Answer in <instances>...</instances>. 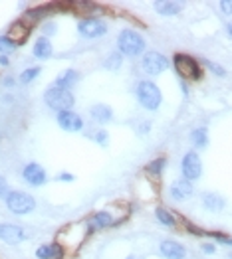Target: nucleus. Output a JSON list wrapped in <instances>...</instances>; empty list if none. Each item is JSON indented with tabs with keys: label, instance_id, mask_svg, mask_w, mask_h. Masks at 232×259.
Segmentation results:
<instances>
[{
	"label": "nucleus",
	"instance_id": "f257e3e1",
	"mask_svg": "<svg viewBox=\"0 0 232 259\" xmlns=\"http://www.w3.org/2000/svg\"><path fill=\"white\" fill-rule=\"evenodd\" d=\"M91 233L89 222L81 220V222H72L68 226H64L58 235H56V243L64 249V251H77L81 247V243L87 239V235Z\"/></svg>",
	"mask_w": 232,
	"mask_h": 259
},
{
	"label": "nucleus",
	"instance_id": "f03ea898",
	"mask_svg": "<svg viewBox=\"0 0 232 259\" xmlns=\"http://www.w3.org/2000/svg\"><path fill=\"white\" fill-rule=\"evenodd\" d=\"M117 48H119V54L121 56H127V58H137L143 54L145 50V40L139 32L135 30H121L119 36H117Z\"/></svg>",
	"mask_w": 232,
	"mask_h": 259
},
{
	"label": "nucleus",
	"instance_id": "7ed1b4c3",
	"mask_svg": "<svg viewBox=\"0 0 232 259\" xmlns=\"http://www.w3.org/2000/svg\"><path fill=\"white\" fill-rule=\"evenodd\" d=\"M135 95H137V101L143 109L147 111H157L163 103V93L161 89L153 83V81H139L137 87H135Z\"/></svg>",
	"mask_w": 232,
	"mask_h": 259
},
{
	"label": "nucleus",
	"instance_id": "20e7f679",
	"mask_svg": "<svg viewBox=\"0 0 232 259\" xmlns=\"http://www.w3.org/2000/svg\"><path fill=\"white\" fill-rule=\"evenodd\" d=\"M44 101L50 109H54L56 113H62V111H72L74 107V95L72 91L68 89H60V87H50L46 93H44Z\"/></svg>",
	"mask_w": 232,
	"mask_h": 259
},
{
	"label": "nucleus",
	"instance_id": "39448f33",
	"mask_svg": "<svg viewBox=\"0 0 232 259\" xmlns=\"http://www.w3.org/2000/svg\"><path fill=\"white\" fill-rule=\"evenodd\" d=\"M173 65L177 69V73L183 77V79H193V81H198L202 77V69L198 65V62L187 54H177L173 58Z\"/></svg>",
	"mask_w": 232,
	"mask_h": 259
},
{
	"label": "nucleus",
	"instance_id": "423d86ee",
	"mask_svg": "<svg viewBox=\"0 0 232 259\" xmlns=\"http://www.w3.org/2000/svg\"><path fill=\"white\" fill-rule=\"evenodd\" d=\"M6 208L16 216H26L36 208V200L26 192L10 190V194L6 196Z\"/></svg>",
	"mask_w": 232,
	"mask_h": 259
},
{
	"label": "nucleus",
	"instance_id": "0eeeda50",
	"mask_svg": "<svg viewBox=\"0 0 232 259\" xmlns=\"http://www.w3.org/2000/svg\"><path fill=\"white\" fill-rule=\"evenodd\" d=\"M181 170H183V178H185V180H189V182L198 180L200 174H202V161H200V157H198L194 151H189V153L183 157Z\"/></svg>",
	"mask_w": 232,
	"mask_h": 259
},
{
	"label": "nucleus",
	"instance_id": "6e6552de",
	"mask_svg": "<svg viewBox=\"0 0 232 259\" xmlns=\"http://www.w3.org/2000/svg\"><path fill=\"white\" fill-rule=\"evenodd\" d=\"M141 67L149 75H161L169 67V60L159 52H147L141 60Z\"/></svg>",
	"mask_w": 232,
	"mask_h": 259
},
{
	"label": "nucleus",
	"instance_id": "1a4fd4ad",
	"mask_svg": "<svg viewBox=\"0 0 232 259\" xmlns=\"http://www.w3.org/2000/svg\"><path fill=\"white\" fill-rule=\"evenodd\" d=\"M77 32L83 36V38H101L107 34V24L99 18H83L79 24H77Z\"/></svg>",
	"mask_w": 232,
	"mask_h": 259
},
{
	"label": "nucleus",
	"instance_id": "9d476101",
	"mask_svg": "<svg viewBox=\"0 0 232 259\" xmlns=\"http://www.w3.org/2000/svg\"><path fill=\"white\" fill-rule=\"evenodd\" d=\"M56 119H58L60 129H64L68 133H77L83 129V119L76 111H62V113H58Z\"/></svg>",
	"mask_w": 232,
	"mask_h": 259
},
{
	"label": "nucleus",
	"instance_id": "9b49d317",
	"mask_svg": "<svg viewBox=\"0 0 232 259\" xmlns=\"http://www.w3.org/2000/svg\"><path fill=\"white\" fill-rule=\"evenodd\" d=\"M26 231L20 227V226H14V224H0V239L4 243H10V245H18L26 239Z\"/></svg>",
	"mask_w": 232,
	"mask_h": 259
},
{
	"label": "nucleus",
	"instance_id": "f8f14e48",
	"mask_svg": "<svg viewBox=\"0 0 232 259\" xmlns=\"http://www.w3.org/2000/svg\"><path fill=\"white\" fill-rule=\"evenodd\" d=\"M22 178L30 184V186H42V184H46V180H48V174H46V170L40 166V164H36V162H30V164H26L24 166V170H22Z\"/></svg>",
	"mask_w": 232,
	"mask_h": 259
},
{
	"label": "nucleus",
	"instance_id": "ddd939ff",
	"mask_svg": "<svg viewBox=\"0 0 232 259\" xmlns=\"http://www.w3.org/2000/svg\"><path fill=\"white\" fill-rule=\"evenodd\" d=\"M30 34H32V24H28L24 18H20V20H16L12 26H10V30H8V38L16 44V46H20V44H24L28 38H30Z\"/></svg>",
	"mask_w": 232,
	"mask_h": 259
},
{
	"label": "nucleus",
	"instance_id": "4468645a",
	"mask_svg": "<svg viewBox=\"0 0 232 259\" xmlns=\"http://www.w3.org/2000/svg\"><path fill=\"white\" fill-rule=\"evenodd\" d=\"M87 222H89V227H91V231H93V229H103V227L115 226V224H119V222H123V220L115 218L111 210H99V212H95Z\"/></svg>",
	"mask_w": 232,
	"mask_h": 259
},
{
	"label": "nucleus",
	"instance_id": "2eb2a0df",
	"mask_svg": "<svg viewBox=\"0 0 232 259\" xmlns=\"http://www.w3.org/2000/svg\"><path fill=\"white\" fill-rule=\"evenodd\" d=\"M169 194H171V198H173V200L183 202V200H187V198H191V196L194 194L193 182H189V180H185V178L175 180V182L171 184V188H169Z\"/></svg>",
	"mask_w": 232,
	"mask_h": 259
},
{
	"label": "nucleus",
	"instance_id": "dca6fc26",
	"mask_svg": "<svg viewBox=\"0 0 232 259\" xmlns=\"http://www.w3.org/2000/svg\"><path fill=\"white\" fill-rule=\"evenodd\" d=\"M159 251H161V255H163L165 259H185V257H187L185 245L179 243V241H175V239H165V241L161 243Z\"/></svg>",
	"mask_w": 232,
	"mask_h": 259
},
{
	"label": "nucleus",
	"instance_id": "f3484780",
	"mask_svg": "<svg viewBox=\"0 0 232 259\" xmlns=\"http://www.w3.org/2000/svg\"><path fill=\"white\" fill-rule=\"evenodd\" d=\"M183 8H185V2H177V0H161V2H155V10L161 16H177Z\"/></svg>",
	"mask_w": 232,
	"mask_h": 259
},
{
	"label": "nucleus",
	"instance_id": "a211bd4d",
	"mask_svg": "<svg viewBox=\"0 0 232 259\" xmlns=\"http://www.w3.org/2000/svg\"><path fill=\"white\" fill-rule=\"evenodd\" d=\"M202 206H204V210L220 212V210H224L226 200H224L220 194H216V192H204V194H202Z\"/></svg>",
	"mask_w": 232,
	"mask_h": 259
},
{
	"label": "nucleus",
	"instance_id": "6ab92c4d",
	"mask_svg": "<svg viewBox=\"0 0 232 259\" xmlns=\"http://www.w3.org/2000/svg\"><path fill=\"white\" fill-rule=\"evenodd\" d=\"M36 257L38 259H62L64 257V249L58 243H48V245H40L36 249Z\"/></svg>",
	"mask_w": 232,
	"mask_h": 259
},
{
	"label": "nucleus",
	"instance_id": "aec40b11",
	"mask_svg": "<svg viewBox=\"0 0 232 259\" xmlns=\"http://www.w3.org/2000/svg\"><path fill=\"white\" fill-rule=\"evenodd\" d=\"M77 79H79V73H77L76 69H64V71L58 75V79H56V87L70 91V89L77 83Z\"/></svg>",
	"mask_w": 232,
	"mask_h": 259
},
{
	"label": "nucleus",
	"instance_id": "412c9836",
	"mask_svg": "<svg viewBox=\"0 0 232 259\" xmlns=\"http://www.w3.org/2000/svg\"><path fill=\"white\" fill-rule=\"evenodd\" d=\"M89 115H91V119L97 121V123H109V121L113 119L111 107H109V105H103V103L93 105V107L89 109Z\"/></svg>",
	"mask_w": 232,
	"mask_h": 259
},
{
	"label": "nucleus",
	"instance_id": "4be33fe9",
	"mask_svg": "<svg viewBox=\"0 0 232 259\" xmlns=\"http://www.w3.org/2000/svg\"><path fill=\"white\" fill-rule=\"evenodd\" d=\"M52 54H54V48H52L50 38H44V36L38 38L36 44H34V56H36L38 60H48Z\"/></svg>",
	"mask_w": 232,
	"mask_h": 259
},
{
	"label": "nucleus",
	"instance_id": "5701e85b",
	"mask_svg": "<svg viewBox=\"0 0 232 259\" xmlns=\"http://www.w3.org/2000/svg\"><path fill=\"white\" fill-rule=\"evenodd\" d=\"M191 141L196 149H204L208 145V133H206V129L204 127H198L194 129V131L191 133Z\"/></svg>",
	"mask_w": 232,
	"mask_h": 259
},
{
	"label": "nucleus",
	"instance_id": "b1692460",
	"mask_svg": "<svg viewBox=\"0 0 232 259\" xmlns=\"http://www.w3.org/2000/svg\"><path fill=\"white\" fill-rule=\"evenodd\" d=\"M165 166H167V159H165V157H157L155 161H151V162L145 166V172H149L151 176H161L163 170H165Z\"/></svg>",
	"mask_w": 232,
	"mask_h": 259
},
{
	"label": "nucleus",
	"instance_id": "393cba45",
	"mask_svg": "<svg viewBox=\"0 0 232 259\" xmlns=\"http://www.w3.org/2000/svg\"><path fill=\"white\" fill-rule=\"evenodd\" d=\"M155 218L159 220V224H163V226H167V227H175V226H177L175 216H173L169 210H165V208H157V210H155Z\"/></svg>",
	"mask_w": 232,
	"mask_h": 259
},
{
	"label": "nucleus",
	"instance_id": "a878e982",
	"mask_svg": "<svg viewBox=\"0 0 232 259\" xmlns=\"http://www.w3.org/2000/svg\"><path fill=\"white\" fill-rule=\"evenodd\" d=\"M18 46L8 38V36H0V54L2 56H6V54H10V52H14Z\"/></svg>",
	"mask_w": 232,
	"mask_h": 259
},
{
	"label": "nucleus",
	"instance_id": "bb28decb",
	"mask_svg": "<svg viewBox=\"0 0 232 259\" xmlns=\"http://www.w3.org/2000/svg\"><path fill=\"white\" fill-rule=\"evenodd\" d=\"M40 67H28V69H24L22 73H20V81L22 83H30V81H34L38 75H40Z\"/></svg>",
	"mask_w": 232,
	"mask_h": 259
},
{
	"label": "nucleus",
	"instance_id": "cd10ccee",
	"mask_svg": "<svg viewBox=\"0 0 232 259\" xmlns=\"http://www.w3.org/2000/svg\"><path fill=\"white\" fill-rule=\"evenodd\" d=\"M107 69H117V67H121V54H111V56H107V60H105V64H103Z\"/></svg>",
	"mask_w": 232,
	"mask_h": 259
},
{
	"label": "nucleus",
	"instance_id": "c85d7f7f",
	"mask_svg": "<svg viewBox=\"0 0 232 259\" xmlns=\"http://www.w3.org/2000/svg\"><path fill=\"white\" fill-rule=\"evenodd\" d=\"M93 141H97L101 147H105V145H107V141H109V135H107L105 131H97V133L93 135Z\"/></svg>",
	"mask_w": 232,
	"mask_h": 259
},
{
	"label": "nucleus",
	"instance_id": "c756f323",
	"mask_svg": "<svg viewBox=\"0 0 232 259\" xmlns=\"http://www.w3.org/2000/svg\"><path fill=\"white\" fill-rule=\"evenodd\" d=\"M10 194V188H8V182L4 176H0V198H6Z\"/></svg>",
	"mask_w": 232,
	"mask_h": 259
},
{
	"label": "nucleus",
	"instance_id": "7c9ffc66",
	"mask_svg": "<svg viewBox=\"0 0 232 259\" xmlns=\"http://www.w3.org/2000/svg\"><path fill=\"white\" fill-rule=\"evenodd\" d=\"M220 10H222V14L232 16V0H222V2H220Z\"/></svg>",
	"mask_w": 232,
	"mask_h": 259
},
{
	"label": "nucleus",
	"instance_id": "2f4dec72",
	"mask_svg": "<svg viewBox=\"0 0 232 259\" xmlns=\"http://www.w3.org/2000/svg\"><path fill=\"white\" fill-rule=\"evenodd\" d=\"M56 34V24L54 22H46L44 24V38H50Z\"/></svg>",
	"mask_w": 232,
	"mask_h": 259
},
{
	"label": "nucleus",
	"instance_id": "473e14b6",
	"mask_svg": "<svg viewBox=\"0 0 232 259\" xmlns=\"http://www.w3.org/2000/svg\"><path fill=\"white\" fill-rule=\"evenodd\" d=\"M206 65H208V67H210V71H212V73H216L218 77H222V75H226V71H224V67H220V65H216V64H212V62H208Z\"/></svg>",
	"mask_w": 232,
	"mask_h": 259
},
{
	"label": "nucleus",
	"instance_id": "72a5a7b5",
	"mask_svg": "<svg viewBox=\"0 0 232 259\" xmlns=\"http://www.w3.org/2000/svg\"><path fill=\"white\" fill-rule=\"evenodd\" d=\"M56 180H58V182H72V180H74V176H72V174H68V172H62V174H58V176H56Z\"/></svg>",
	"mask_w": 232,
	"mask_h": 259
},
{
	"label": "nucleus",
	"instance_id": "f704fd0d",
	"mask_svg": "<svg viewBox=\"0 0 232 259\" xmlns=\"http://www.w3.org/2000/svg\"><path fill=\"white\" fill-rule=\"evenodd\" d=\"M202 251H204V253H214V245H212V243H204V245H202Z\"/></svg>",
	"mask_w": 232,
	"mask_h": 259
},
{
	"label": "nucleus",
	"instance_id": "c9c22d12",
	"mask_svg": "<svg viewBox=\"0 0 232 259\" xmlns=\"http://www.w3.org/2000/svg\"><path fill=\"white\" fill-rule=\"evenodd\" d=\"M10 62H8V58L6 56H0V65H2V67H6Z\"/></svg>",
	"mask_w": 232,
	"mask_h": 259
},
{
	"label": "nucleus",
	"instance_id": "e433bc0d",
	"mask_svg": "<svg viewBox=\"0 0 232 259\" xmlns=\"http://www.w3.org/2000/svg\"><path fill=\"white\" fill-rule=\"evenodd\" d=\"M226 34H228V36L232 38V20H230V22L226 24Z\"/></svg>",
	"mask_w": 232,
	"mask_h": 259
}]
</instances>
